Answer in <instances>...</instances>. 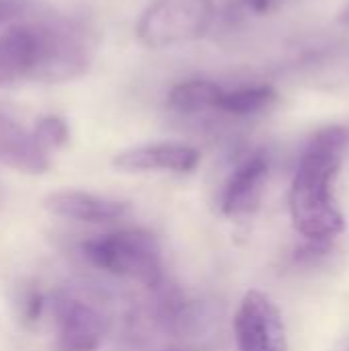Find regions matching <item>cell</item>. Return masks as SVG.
I'll list each match as a JSON object with an SVG mask.
<instances>
[{
  "label": "cell",
  "mask_w": 349,
  "mask_h": 351,
  "mask_svg": "<svg viewBox=\"0 0 349 351\" xmlns=\"http://www.w3.org/2000/svg\"><path fill=\"white\" fill-rule=\"evenodd\" d=\"M349 150V128L319 130L300 154L290 185V216L294 228L309 241H331L346 220L333 195V183Z\"/></svg>",
  "instance_id": "obj_1"
},
{
  "label": "cell",
  "mask_w": 349,
  "mask_h": 351,
  "mask_svg": "<svg viewBox=\"0 0 349 351\" xmlns=\"http://www.w3.org/2000/svg\"><path fill=\"white\" fill-rule=\"evenodd\" d=\"M82 253L91 265L144 286H156L163 276L160 245L148 230L125 228L99 234L82 245Z\"/></svg>",
  "instance_id": "obj_2"
},
{
  "label": "cell",
  "mask_w": 349,
  "mask_h": 351,
  "mask_svg": "<svg viewBox=\"0 0 349 351\" xmlns=\"http://www.w3.org/2000/svg\"><path fill=\"white\" fill-rule=\"evenodd\" d=\"M214 21V0H152L136 23V39L148 49H171L202 39Z\"/></svg>",
  "instance_id": "obj_3"
},
{
  "label": "cell",
  "mask_w": 349,
  "mask_h": 351,
  "mask_svg": "<svg viewBox=\"0 0 349 351\" xmlns=\"http://www.w3.org/2000/svg\"><path fill=\"white\" fill-rule=\"evenodd\" d=\"M91 53V35L80 25H41V58L33 78L41 82L76 80L88 72Z\"/></svg>",
  "instance_id": "obj_4"
},
{
  "label": "cell",
  "mask_w": 349,
  "mask_h": 351,
  "mask_svg": "<svg viewBox=\"0 0 349 351\" xmlns=\"http://www.w3.org/2000/svg\"><path fill=\"white\" fill-rule=\"evenodd\" d=\"M239 351H288L286 325L278 306L261 292L249 290L234 315Z\"/></svg>",
  "instance_id": "obj_5"
},
{
  "label": "cell",
  "mask_w": 349,
  "mask_h": 351,
  "mask_svg": "<svg viewBox=\"0 0 349 351\" xmlns=\"http://www.w3.org/2000/svg\"><path fill=\"white\" fill-rule=\"evenodd\" d=\"M107 331L105 317L78 298H66L56 311V351H97Z\"/></svg>",
  "instance_id": "obj_6"
},
{
  "label": "cell",
  "mask_w": 349,
  "mask_h": 351,
  "mask_svg": "<svg viewBox=\"0 0 349 351\" xmlns=\"http://www.w3.org/2000/svg\"><path fill=\"white\" fill-rule=\"evenodd\" d=\"M202 154L197 148L183 142H152L125 148L115 154L113 167L121 173H148V171H171L191 173L197 169Z\"/></svg>",
  "instance_id": "obj_7"
},
{
  "label": "cell",
  "mask_w": 349,
  "mask_h": 351,
  "mask_svg": "<svg viewBox=\"0 0 349 351\" xmlns=\"http://www.w3.org/2000/svg\"><path fill=\"white\" fill-rule=\"evenodd\" d=\"M41 58V27L19 25L0 35V90L33 78Z\"/></svg>",
  "instance_id": "obj_8"
},
{
  "label": "cell",
  "mask_w": 349,
  "mask_h": 351,
  "mask_svg": "<svg viewBox=\"0 0 349 351\" xmlns=\"http://www.w3.org/2000/svg\"><path fill=\"white\" fill-rule=\"evenodd\" d=\"M43 208L56 216L76 222H88V224L113 222L130 212V204L125 202L101 197L76 189H62V191L47 193L43 197Z\"/></svg>",
  "instance_id": "obj_9"
},
{
  "label": "cell",
  "mask_w": 349,
  "mask_h": 351,
  "mask_svg": "<svg viewBox=\"0 0 349 351\" xmlns=\"http://www.w3.org/2000/svg\"><path fill=\"white\" fill-rule=\"evenodd\" d=\"M267 175H269V160L263 152H255L249 158H245L234 169V173L230 175L224 187L222 212L226 216H243L255 212L261 204Z\"/></svg>",
  "instance_id": "obj_10"
},
{
  "label": "cell",
  "mask_w": 349,
  "mask_h": 351,
  "mask_svg": "<svg viewBox=\"0 0 349 351\" xmlns=\"http://www.w3.org/2000/svg\"><path fill=\"white\" fill-rule=\"evenodd\" d=\"M0 162L29 175L47 173L51 154L39 148L33 134L25 132L10 119L0 117Z\"/></svg>",
  "instance_id": "obj_11"
},
{
  "label": "cell",
  "mask_w": 349,
  "mask_h": 351,
  "mask_svg": "<svg viewBox=\"0 0 349 351\" xmlns=\"http://www.w3.org/2000/svg\"><path fill=\"white\" fill-rule=\"evenodd\" d=\"M224 88L208 78H189L177 82L169 97V109L181 115H197L204 111H216Z\"/></svg>",
  "instance_id": "obj_12"
},
{
  "label": "cell",
  "mask_w": 349,
  "mask_h": 351,
  "mask_svg": "<svg viewBox=\"0 0 349 351\" xmlns=\"http://www.w3.org/2000/svg\"><path fill=\"white\" fill-rule=\"evenodd\" d=\"M280 101L278 90L272 84H245L222 93L216 111L232 117H253L263 115L276 107Z\"/></svg>",
  "instance_id": "obj_13"
},
{
  "label": "cell",
  "mask_w": 349,
  "mask_h": 351,
  "mask_svg": "<svg viewBox=\"0 0 349 351\" xmlns=\"http://www.w3.org/2000/svg\"><path fill=\"white\" fill-rule=\"evenodd\" d=\"M33 138L39 144L41 150L51 154L53 150H60L68 144L70 140V128L64 117L60 115H45L35 121L33 128Z\"/></svg>",
  "instance_id": "obj_14"
},
{
  "label": "cell",
  "mask_w": 349,
  "mask_h": 351,
  "mask_svg": "<svg viewBox=\"0 0 349 351\" xmlns=\"http://www.w3.org/2000/svg\"><path fill=\"white\" fill-rule=\"evenodd\" d=\"M25 10V0H0V25L12 21Z\"/></svg>",
  "instance_id": "obj_15"
},
{
  "label": "cell",
  "mask_w": 349,
  "mask_h": 351,
  "mask_svg": "<svg viewBox=\"0 0 349 351\" xmlns=\"http://www.w3.org/2000/svg\"><path fill=\"white\" fill-rule=\"evenodd\" d=\"M41 311H43V296L39 292H31L27 296V304H25V319L29 323H33L39 319Z\"/></svg>",
  "instance_id": "obj_16"
},
{
  "label": "cell",
  "mask_w": 349,
  "mask_h": 351,
  "mask_svg": "<svg viewBox=\"0 0 349 351\" xmlns=\"http://www.w3.org/2000/svg\"><path fill=\"white\" fill-rule=\"evenodd\" d=\"M339 23H341V25H346V27H349V2H348V6L341 10V14H339Z\"/></svg>",
  "instance_id": "obj_17"
}]
</instances>
